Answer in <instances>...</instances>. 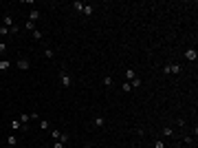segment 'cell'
Here are the masks:
<instances>
[{
  "instance_id": "13",
  "label": "cell",
  "mask_w": 198,
  "mask_h": 148,
  "mask_svg": "<svg viewBox=\"0 0 198 148\" xmlns=\"http://www.w3.org/2000/svg\"><path fill=\"white\" fill-rule=\"evenodd\" d=\"M92 11H95V7L86 2V7H84V11H82V13H84V16H92Z\"/></svg>"
},
{
  "instance_id": "20",
  "label": "cell",
  "mask_w": 198,
  "mask_h": 148,
  "mask_svg": "<svg viewBox=\"0 0 198 148\" xmlns=\"http://www.w3.org/2000/svg\"><path fill=\"white\" fill-rule=\"evenodd\" d=\"M152 148H165V142H163V139H156Z\"/></svg>"
},
{
  "instance_id": "22",
  "label": "cell",
  "mask_w": 198,
  "mask_h": 148,
  "mask_svg": "<svg viewBox=\"0 0 198 148\" xmlns=\"http://www.w3.org/2000/svg\"><path fill=\"white\" fill-rule=\"evenodd\" d=\"M101 82H103V86H112V78H108V75H106V78H103Z\"/></svg>"
},
{
  "instance_id": "6",
  "label": "cell",
  "mask_w": 198,
  "mask_h": 148,
  "mask_svg": "<svg viewBox=\"0 0 198 148\" xmlns=\"http://www.w3.org/2000/svg\"><path fill=\"white\" fill-rule=\"evenodd\" d=\"M185 58H187V60H192V62H194V60L198 58V53H196V49H187V51H185Z\"/></svg>"
},
{
  "instance_id": "4",
  "label": "cell",
  "mask_w": 198,
  "mask_h": 148,
  "mask_svg": "<svg viewBox=\"0 0 198 148\" xmlns=\"http://www.w3.org/2000/svg\"><path fill=\"white\" fill-rule=\"evenodd\" d=\"M29 20H31V22H37V20H40V11H37V9H31V11H29Z\"/></svg>"
},
{
  "instance_id": "31",
  "label": "cell",
  "mask_w": 198,
  "mask_h": 148,
  "mask_svg": "<svg viewBox=\"0 0 198 148\" xmlns=\"http://www.w3.org/2000/svg\"><path fill=\"white\" fill-rule=\"evenodd\" d=\"M7 148H13V146H7Z\"/></svg>"
},
{
  "instance_id": "5",
  "label": "cell",
  "mask_w": 198,
  "mask_h": 148,
  "mask_svg": "<svg viewBox=\"0 0 198 148\" xmlns=\"http://www.w3.org/2000/svg\"><path fill=\"white\" fill-rule=\"evenodd\" d=\"M92 124H95V126H97V128H103V126H106V119H103V117H101V115H97V117H95V119H92Z\"/></svg>"
},
{
  "instance_id": "26",
  "label": "cell",
  "mask_w": 198,
  "mask_h": 148,
  "mask_svg": "<svg viewBox=\"0 0 198 148\" xmlns=\"http://www.w3.org/2000/svg\"><path fill=\"white\" fill-rule=\"evenodd\" d=\"M53 148H66V144H64V142H55Z\"/></svg>"
},
{
  "instance_id": "18",
  "label": "cell",
  "mask_w": 198,
  "mask_h": 148,
  "mask_svg": "<svg viewBox=\"0 0 198 148\" xmlns=\"http://www.w3.org/2000/svg\"><path fill=\"white\" fill-rule=\"evenodd\" d=\"M161 133H163V137H172V135H174V131H172V128H169V126H165V128H163Z\"/></svg>"
},
{
  "instance_id": "30",
  "label": "cell",
  "mask_w": 198,
  "mask_h": 148,
  "mask_svg": "<svg viewBox=\"0 0 198 148\" xmlns=\"http://www.w3.org/2000/svg\"><path fill=\"white\" fill-rule=\"evenodd\" d=\"M40 148H51V146H40Z\"/></svg>"
},
{
  "instance_id": "2",
  "label": "cell",
  "mask_w": 198,
  "mask_h": 148,
  "mask_svg": "<svg viewBox=\"0 0 198 148\" xmlns=\"http://www.w3.org/2000/svg\"><path fill=\"white\" fill-rule=\"evenodd\" d=\"M13 24H16L13 16H11V13H5V16H2V27H7V29H11Z\"/></svg>"
},
{
  "instance_id": "15",
  "label": "cell",
  "mask_w": 198,
  "mask_h": 148,
  "mask_svg": "<svg viewBox=\"0 0 198 148\" xmlns=\"http://www.w3.org/2000/svg\"><path fill=\"white\" fill-rule=\"evenodd\" d=\"M16 144H18V137L16 135H9L7 137V146H16Z\"/></svg>"
},
{
  "instance_id": "19",
  "label": "cell",
  "mask_w": 198,
  "mask_h": 148,
  "mask_svg": "<svg viewBox=\"0 0 198 148\" xmlns=\"http://www.w3.org/2000/svg\"><path fill=\"white\" fill-rule=\"evenodd\" d=\"M130 86H132V88H139V86H141V80H139V78H134V80L130 82Z\"/></svg>"
},
{
  "instance_id": "27",
  "label": "cell",
  "mask_w": 198,
  "mask_h": 148,
  "mask_svg": "<svg viewBox=\"0 0 198 148\" xmlns=\"http://www.w3.org/2000/svg\"><path fill=\"white\" fill-rule=\"evenodd\" d=\"M44 55L46 58H53V49H44Z\"/></svg>"
},
{
  "instance_id": "1",
  "label": "cell",
  "mask_w": 198,
  "mask_h": 148,
  "mask_svg": "<svg viewBox=\"0 0 198 148\" xmlns=\"http://www.w3.org/2000/svg\"><path fill=\"white\" fill-rule=\"evenodd\" d=\"M60 84H62V88H71V84H73V78H71L66 71L60 73Z\"/></svg>"
},
{
  "instance_id": "12",
  "label": "cell",
  "mask_w": 198,
  "mask_h": 148,
  "mask_svg": "<svg viewBox=\"0 0 198 148\" xmlns=\"http://www.w3.org/2000/svg\"><path fill=\"white\" fill-rule=\"evenodd\" d=\"M11 128H13V131H22V124H20V119H11Z\"/></svg>"
},
{
  "instance_id": "9",
  "label": "cell",
  "mask_w": 198,
  "mask_h": 148,
  "mask_svg": "<svg viewBox=\"0 0 198 148\" xmlns=\"http://www.w3.org/2000/svg\"><path fill=\"white\" fill-rule=\"evenodd\" d=\"M134 78H137V73H134V69H128V71H126V78H123V80H126V82H132Z\"/></svg>"
},
{
  "instance_id": "8",
  "label": "cell",
  "mask_w": 198,
  "mask_h": 148,
  "mask_svg": "<svg viewBox=\"0 0 198 148\" xmlns=\"http://www.w3.org/2000/svg\"><path fill=\"white\" fill-rule=\"evenodd\" d=\"M9 69H11V60H0V71H9Z\"/></svg>"
},
{
  "instance_id": "7",
  "label": "cell",
  "mask_w": 198,
  "mask_h": 148,
  "mask_svg": "<svg viewBox=\"0 0 198 148\" xmlns=\"http://www.w3.org/2000/svg\"><path fill=\"white\" fill-rule=\"evenodd\" d=\"M75 11H84V7H86V2H82V0H75V2L71 5Z\"/></svg>"
},
{
  "instance_id": "11",
  "label": "cell",
  "mask_w": 198,
  "mask_h": 148,
  "mask_svg": "<svg viewBox=\"0 0 198 148\" xmlns=\"http://www.w3.org/2000/svg\"><path fill=\"white\" fill-rule=\"evenodd\" d=\"M181 71H183V67H181V64H169V73H176V75H178Z\"/></svg>"
},
{
  "instance_id": "16",
  "label": "cell",
  "mask_w": 198,
  "mask_h": 148,
  "mask_svg": "<svg viewBox=\"0 0 198 148\" xmlns=\"http://www.w3.org/2000/svg\"><path fill=\"white\" fill-rule=\"evenodd\" d=\"M40 128L42 131H51V124L46 122V119H40Z\"/></svg>"
},
{
  "instance_id": "21",
  "label": "cell",
  "mask_w": 198,
  "mask_h": 148,
  "mask_svg": "<svg viewBox=\"0 0 198 148\" xmlns=\"http://www.w3.org/2000/svg\"><path fill=\"white\" fill-rule=\"evenodd\" d=\"M9 33H13V35H18V33H20V27H18V24H13L11 29H9Z\"/></svg>"
},
{
  "instance_id": "28",
  "label": "cell",
  "mask_w": 198,
  "mask_h": 148,
  "mask_svg": "<svg viewBox=\"0 0 198 148\" xmlns=\"http://www.w3.org/2000/svg\"><path fill=\"white\" fill-rule=\"evenodd\" d=\"M5 51H7V44H5V42H0V53H5Z\"/></svg>"
},
{
  "instance_id": "23",
  "label": "cell",
  "mask_w": 198,
  "mask_h": 148,
  "mask_svg": "<svg viewBox=\"0 0 198 148\" xmlns=\"http://www.w3.org/2000/svg\"><path fill=\"white\" fill-rule=\"evenodd\" d=\"M0 35H2V38H5V35H9V29H7V27H2V24H0Z\"/></svg>"
},
{
  "instance_id": "14",
  "label": "cell",
  "mask_w": 198,
  "mask_h": 148,
  "mask_svg": "<svg viewBox=\"0 0 198 148\" xmlns=\"http://www.w3.org/2000/svg\"><path fill=\"white\" fill-rule=\"evenodd\" d=\"M31 35H33V40H42V38H44V33H42L40 29H33V31H31Z\"/></svg>"
},
{
  "instance_id": "24",
  "label": "cell",
  "mask_w": 198,
  "mask_h": 148,
  "mask_svg": "<svg viewBox=\"0 0 198 148\" xmlns=\"http://www.w3.org/2000/svg\"><path fill=\"white\" fill-rule=\"evenodd\" d=\"M51 135H53V139H60V137H62V133L60 131H49Z\"/></svg>"
},
{
  "instance_id": "29",
  "label": "cell",
  "mask_w": 198,
  "mask_h": 148,
  "mask_svg": "<svg viewBox=\"0 0 198 148\" xmlns=\"http://www.w3.org/2000/svg\"><path fill=\"white\" fill-rule=\"evenodd\" d=\"M84 148H92V146H90V144H86V146H84Z\"/></svg>"
},
{
  "instance_id": "25",
  "label": "cell",
  "mask_w": 198,
  "mask_h": 148,
  "mask_svg": "<svg viewBox=\"0 0 198 148\" xmlns=\"http://www.w3.org/2000/svg\"><path fill=\"white\" fill-rule=\"evenodd\" d=\"M132 86H130V82H123V93H130Z\"/></svg>"
},
{
  "instance_id": "3",
  "label": "cell",
  "mask_w": 198,
  "mask_h": 148,
  "mask_svg": "<svg viewBox=\"0 0 198 148\" xmlns=\"http://www.w3.org/2000/svg\"><path fill=\"white\" fill-rule=\"evenodd\" d=\"M16 64H18V69H20V71H29V69H31V62L26 60V58H20Z\"/></svg>"
},
{
  "instance_id": "10",
  "label": "cell",
  "mask_w": 198,
  "mask_h": 148,
  "mask_svg": "<svg viewBox=\"0 0 198 148\" xmlns=\"http://www.w3.org/2000/svg\"><path fill=\"white\" fill-rule=\"evenodd\" d=\"M18 119H20V124L24 126V124H26V122L31 119V113H20V117H18Z\"/></svg>"
},
{
  "instance_id": "17",
  "label": "cell",
  "mask_w": 198,
  "mask_h": 148,
  "mask_svg": "<svg viewBox=\"0 0 198 148\" xmlns=\"http://www.w3.org/2000/svg\"><path fill=\"white\" fill-rule=\"evenodd\" d=\"M22 27H24L26 31H33V29H35V22H31V20H26V22H24Z\"/></svg>"
}]
</instances>
